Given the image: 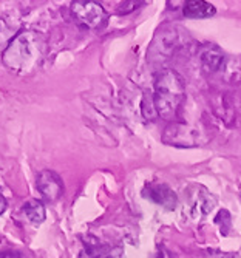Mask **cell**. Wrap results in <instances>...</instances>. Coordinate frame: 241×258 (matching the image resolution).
<instances>
[{"label":"cell","mask_w":241,"mask_h":258,"mask_svg":"<svg viewBox=\"0 0 241 258\" xmlns=\"http://www.w3.org/2000/svg\"><path fill=\"white\" fill-rule=\"evenodd\" d=\"M186 99V84L175 70L162 68L155 76L153 107L159 118L173 121L178 118L181 105Z\"/></svg>","instance_id":"2"},{"label":"cell","mask_w":241,"mask_h":258,"mask_svg":"<svg viewBox=\"0 0 241 258\" xmlns=\"http://www.w3.org/2000/svg\"><path fill=\"white\" fill-rule=\"evenodd\" d=\"M187 42H189V34L186 33V30L181 25L167 23V25H162L156 31V34L149 46L147 59L153 65L164 63L172 56H175V53L179 48H183Z\"/></svg>","instance_id":"3"},{"label":"cell","mask_w":241,"mask_h":258,"mask_svg":"<svg viewBox=\"0 0 241 258\" xmlns=\"http://www.w3.org/2000/svg\"><path fill=\"white\" fill-rule=\"evenodd\" d=\"M36 185H37V190L40 192L42 198L48 203L57 201L64 195V190H65L61 176L53 170H42L37 175Z\"/></svg>","instance_id":"7"},{"label":"cell","mask_w":241,"mask_h":258,"mask_svg":"<svg viewBox=\"0 0 241 258\" xmlns=\"http://www.w3.org/2000/svg\"><path fill=\"white\" fill-rule=\"evenodd\" d=\"M162 141L168 146L176 147H195L201 144V132L198 127L187 125L183 122H172L167 125Z\"/></svg>","instance_id":"5"},{"label":"cell","mask_w":241,"mask_h":258,"mask_svg":"<svg viewBox=\"0 0 241 258\" xmlns=\"http://www.w3.org/2000/svg\"><path fill=\"white\" fill-rule=\"evenodd\" d=\"M71 16L82 28L101 30L107 25L108 13L105 8L93 0H76L71 4Z\"/></svg>","instance_id":"4"},{"label":"cell","mask_w":241,"mask_h":258,"mask_svg":"<svg viewBox=\"0 0 241 258\" xmlns=\"http://www.w3.org/2000/svg\"><path fill=\"white\" fill-rule=\"evenodd\" d=\"M200 63L206 73H218L226 67V56L221 51L220 46H216L213 43H204L200 46L198 51Z\"/></svg>","instance_id":"8"},{"label":"cell","mask_w":241,"mask_h":258,"mask_svg":"<svg viewBox=\"0 0 241 258\" xmlns=\"http://www.w3.org/2000/svg\"><path fill=\"white\" fill-rule=\"evenodd\" d=\"M46 43L42 34L33 30H20L7 45L2 60L17 75H30L39 68L45 57Z\"/></svg>","instance_id":"1"},{"label":"cell","mask_w":241,"mask_h":258,"mask_svg":"<svg viewBox=\"0 0 241 258\" xmlns=\"http://www.w3.org/2000/svg\"><path fill=\"white\" fill-rule=\"evenodd\" d=\"M105 255V249L99 240L88 235L87 241H84V249L81 250L79 258H104Z\"/></svg>","instance_id":"12"},{"label":"cell","mask_w":241,"mask_h":258,"mask_svg":"<svg viewBox=\"0 0 241 258\" xmlns=\"http://www.w3.org/2000/svg\"><path fill=\"white\" fill-rule=\"evenodd\" d=\"M0 258H25L20 252H13V250H8V252H0Z\"/></svg>","instance_id":"14"},{"label":"cell","mask_w":241,"mask_h":258,"mask_svg":"<svg viewBox=\"0 0 241 258\" xmlns=\"http://www.w3.org/2000/svg\"><path fill=\"white\" fill-rule=\"evenodd\" d=\"M216 13L215 7L204 0H190L183 8V14L187 19H207Z\"/></svg>","instance_id":"10"},{"label":"cell","mask_w":241,"mask_h":258,"mask_svg":"<svg viewBox=\"0 0 241 258\" xmlns=\"http://www.w3.org/2000/svg\"><path fill=\"white\" fill-rule=\"evenodd\" d=\"M7 200L2 197V195H0V215H2L4 212H5V210H7Z\"/></svg>","instance_id":"15"},{"label":"cell","mask_w":241,"mask_h":258,"mask_svg":"<svg viewBox=\"0 0 241 258\" xmlns=\"http://www.w3.org/2000/svg\"><path fill=\"white\" fill-rule=\"evenodd\" d=\"M213 207L215 198L204 187L194 185L186 190V212H189L194 218H201L203 215H207Z\"/></svg>","instance_id":"6"},{"label":"cell","mask_w":241,"mask_h":258,"mask_svg":"<svg viewBox=\"0 0 241 258\" xmlns=\"http://www.w3.org/2000/svg\"><path fill=\"white\" fill-rule=\"evenodd\" d=\"M22 210H23V215L28 218V221H31L34 224H40V223L45 221V215H46L45 206L39 200H30V201H27L25 204H23Z\"/></svg>","instance_id":"11"},{"label":"cell","mask_w":241,"mask_h":258,"mask_svg":"<svg viewBox=\"0 0 241 258\" xmlns=\"http://www.w3.org/2000/svg\"><path fill=\"white\" fill-rule=\"evenodd\" d=\"M14 36L16 34H14L13 27L7 22V19H4L2 16H0V45H4L7 42L10 43Z\"/></svg>","instance_id":"13"},{"label":"cell","mask_w":241,"mask_h":258,"mask_svg":"<svg viewBox=\"0 0 241 258\" xmlns=\"http://www.w3.org/2000/svg\"><path fill=\"white\" fill-rule=\"evenodd\" d=\"M144 197L167 210H173L178 204L176 194L167 184H162V182H152V184L146 185V189H144Z\"/></svg>","instance_id":"9"}]
</instances>
